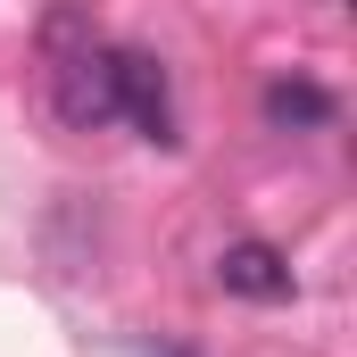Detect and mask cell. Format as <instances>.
Returning a JSON list of instances; mask_svg holds the SVG:
<instances>
[{"mask_svg":"<svg viewBox=\"0 0 357 357\" xmlns=\"http://www.w3.org/2000/svg\"><path fill=\"white\" fill-rule=\"evenodd\" d=\"M50 100H59V116L75 125V133H100V125H116V42H67V50H50Z\"/></svg>","mask_w":357,"mask_h":357,"instance_id":"obj_1","label":"cell"},{"mask_svg":"<svg viewBox=\"0 0 357 357\" xmlns=\"http://www.w3.org/2000/svg\"><path fill=\"white\" fill-rule=\"evenodd\" d=\"M116 116H125L142 142L175 150V84H167V67H158L150 50H116Z\"/></svg>","mask_w":357,"mask_h":357,"instance_id":"obj_2","label":"cell"},{"mask_svg":"<svg viewBox=\"0 0 357 357\" xmlns=\"http://www.w3.org/2000/svg\"><path fill=\"white\" fill-rule=\"evenodd\" d=\"M216 282H225L233 299H258V307H274V299H291V291H299V282H291V258H282L274 241H225Z\"/></svg>","mask_w":357,"mask_h":357,"instance_id":"obj_3","label":"cell"},{"mask_svg":"<svg viewBox=\"0 0 357 357\" xmlns=\"http://www.w3.org/2000/svg\"><path fill=\"white\" fill-rule=\"evenodd\" d=\"M333 116H341V100L324 84H307V75H274L266 84V125L274 133H324Z\"/></svg>","mask_w":357,"mask_h":357,"instance_id":"obj_4","label":"cell"},{"mask_svg":"<svg viewBox=\"0 0 357 357\" xmlns=\"http://www.w3.org/2000/svg\"><path fill=\"white\" fill-rule=\"evenodd\" d=\"M150 357H191V349H175V341H167V349H150Z\"/></svg>","mask_w":357,"mask_h":357,"instance_id":"obj_5","label":"cell"}]
</instances>
